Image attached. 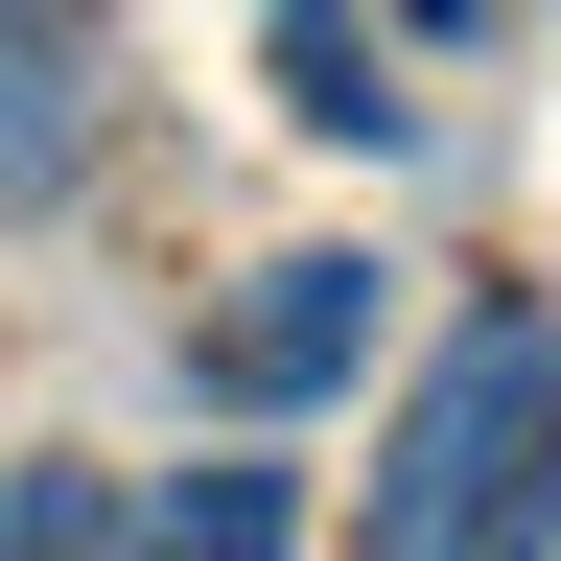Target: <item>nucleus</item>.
I'll use <instances>...</instances> for the list:
<instances>
[{
  "label": "nucleus",
  "mask_w": 561,
  "mask_h": 561,
  "mask_svg": "<svg viewBox=\"0 0 561 561\" xmlns=\"http://www.w3.org/2000/svg\"><path fill=\"white\" fill-rule=\"evenodd\" d=\"M140 561H305V491H280V468H164Z\"/></svg>",
  "instance_id": "obj_3"
},
{
  "label": "nucleus",
  "mask_w": 561,
  "mask_h": 561,
  "mask_svg": "<svg viewBox=\"0 0 561 561\" xmlns=\"http://www.w3.org/2000/svg\"><path fill=\"white\" fill-rule=\"evenodd\" d=\"M351 351H375V257H257V305H210L187 375L234 398V421H280V398H328Z\"/></svg>",
  "instance_id": "obj_2"
},
{
  "label": "nucleus",
  "mask_w": 561,
  "mask_h": 561,
  "mask_svg": "<svg viewBox=\"0 0 561 561\" xmlns=\"http://www.w3.org/2000/svg\"><path fill=\"white\" fill-rule=\"evenodd\" d=\"M0 561H140V515L94 468H0Z\"/></svg>",
  "instance_id": "obj_5"
},
{
  "label": "nucleus",
  "mask_w": 561,
  "mask_h": 561,
  "mask_svg": "<svg viewBox=\"0 0 561 561\" xmlns=\"http://www.w3.org/2000/svg\"><path fill=\"white\" fill-rule=\"evenodd\" d=\"M351 561H561V305H468L375 421V538Z\"/></svg>",
  "instance_id": "obj_1"
},
{
  "label": "nucleus",
  "mask_w": 561,
  "mask_h": 561,
  "mask_svg": "<svg viewBox=\"0 0 561 561\" xmlns=\"http://www.w3.org/2000/svg\"><path fill=\"white\" fill-rule=\"evenodd\" d=\"M280 117H305V140H375V117H398L375 47H351V0H280Z\"/></svg>",
  "instance_id": "obj_4"
}]
</instances>
